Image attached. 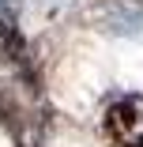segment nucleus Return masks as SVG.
Here are the masks:
<instances>
[{
	"mask_svg": "<svg viewBox=\"0 0 143 147\" xmlns=\"http://www.w3.org/2000/svg\"><path fill=\"white\" fill-rule=\"evenodd\" d=\"M87 19L98 30L121 34V38H136L143 34V4L139 0H98V4L87 8Z\"/></svg>",
	"mask_w": 143,
	"mask_h": 147,
	"instance_id": "1",
	"label": "nucleus"
},
{
	"mask_svg": "<svg viewBox=\"0 0 143 147\" xmlns=\"http://www.w3.org/2000/svg\"><path fill=\"white\" fill-rule=\"evenodd\" d=\"M102 128H105V136H109L113 143L132 147V143L143 136V102H139L136 94H121L117 102H109Z\"/></svg>",
	"mask_w": 143,
	"mask_h": 147,
	"instance_id": "2",
	"label": "nucleus"
},
{
	"mask_svg": "<svg viewBox=\"0 0 143 147\" xmlns=\"http://www.w3.org/2000/svg\"><path fill=\"white\" fill-rule=\"evenodd\" d=\"M0 19H19V0H0Z\"/></svg>",
	"mask_w": 143,
	"mask_h": 147,
	"instance_id": "3",
	"label": "nucleus"
},
{
	"mask_svg": "<svg viewBox=\"0 0 143 147\" xmlns=\"http://www.w3.org/2000/svg\"><path fill=\"white\" fill-rule=\"evenodd\" d=\"M132 147H143V136H139V140H136V143H132Z\"/></svg>",
	"mask_w": 143,
	"mask_h": 147,
	"instance_id": "4",
	"label": "nucleus"
},
{
	"mask_svg": "<svg viewBox=\"0 0 143 147\" xmlns=\"http://www.w3.org/2000/svg\"><path fill=\"white\" fill-rule=\"evenodd\" d=\"M45 4H49V0H45Z\"/></svg>",
	"mask_w": 143,
	"mask_h": 147,
	"instance_id": "5",
	"label": "nucleus"
}]
</instances>
